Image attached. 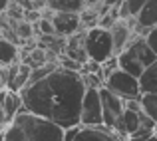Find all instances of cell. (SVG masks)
Segmentation results:
<instances>
[{"mask_svg": "<svg viewBox=\"0 0 157 141\" xmlns=\"http://www.w3.org/2000/svg\"><path fill=\"white\" fill-rule=\"evenodd\" d=\"M86 86L80 72H68L58 66L44 80L20 92L24 109L60 125L62 129L80 125L82 99Z\"/></svg>", "mask_w": 157, "mask_h": 141, "instance_id": "1", "label": "cell"}, {"mask_svg": "<svg viewBox=\"0 0 157 141\" xmlns=\"http://www.w3.org/2000/svg\"><path fill=\"white\" fill-rule=\"evenodd\" d=\"M2 141H64V129L24 109L6 125Z\"/></svg>", "mask_w": 157, "mask_h": 141, "instance_id": "2", "label": "cell"}, {"mask_svg": "<svg viewBox=\"0 0 157 141\" xmlns=\"http://www.w3.org/2000/svg\"><path fill=\"white\" fill-rule=\"evenodd\" d=\"M115 58H117L119 70L131 74L133 78H139L143 74V70L157 60V56L151 52V48L147 46L143 36H133L131 42L125 46V50L119 52Z\"/></svg>", "mask_w": 157, "mask_h": 141, "instance_id": "3", "label": "cell"}, {"mask_svg": "<svg viewBox=\"0 0 157 141\" xmlns=\"http://www.w3.org/2000/svg\"><path fill=\"white\" fill-rule=\"evenodd\" d=\"M84 50L90 60L98 62V64H104L109 58H113V42H111L109 30L100 28V26L86 30Z\"/></svg>", "mask_w": 157, "mask_h": 141, "instance_id": "4", "label": "cell"}, {"mask_svg": "<svg viewBox=\"0 0 157 141\" xmlns=\"http://www.w3.org/2000/svg\"><path fill=\"white\" fill-rule=\"evenodd\" d=\"M104 86L109 90L111 93H115L117 97H121L123 101L141 97V92H139V80H137V78H133L131 74L119 70V68L115 70L111 76L105 78Z\"/></svg>", "mask_w": 157, "mask_h": 141, "instance_id": "5", "label": "cell"}, {"mask_svg": "<svg viewBox=\"0 0 157 141\" xmlns=\"http://www.w3.org/2000/svg\"><path fill=\"white\" fill-rule=\"evenodd\" d=\"M80 125H84V127L104 125L100 90H96V88H86L84 99H82V109H80Z\"/></svg>", "mask_w": 157, "mask_h": 141, "instance_id": "6", "label": "cell"}, {"mask_svg": "<svg viewBox=\"0 0 157 141\" xmlns=\"http://www.w3.org/2000/svg\"><path fill=\"white\" fill-rule=\"evenodd\" d=\"M100 99H101V117H104V125L107 129H113L115 121L119 119V115L125 109V101L121 97H117L115 93H111L105 86L100 88Z\"/></svg>", "mask_w": 157, "mask_h": 141, "instance_id": "7", "label": "cell"}, {"mask_svg": "<svg viewBox=\"0 0 157 141\" xmlns=\"http://www.w3.org/2000/svg\"><path fill=\"white\" fill-rule=\"evenodd\" d=\"M50 20L56 30V36H60V38H70L72 34L82 30L80 14H76V12H52Z\"/></svg>", "mask_w": 157, "mask_h": 141, "instance_id": "8", "label": "cell"}, {"mask_svg": "<svg viewBox=\"0 0 157 141\" xmlns=\"http://www.w3.org/2000/svg\"><path fill=\"white\" fill-rule=\"evenodd\" d=\"M133 28H135V18L129 20H115V24L109 28L111 42H113V56H117L119 52H123L125 46L133 38Z\"/></svg>", "mask_w": 157, "mask_h": 141, "instance_id": "9", "label": "cell"}, {"mask_svg": "<svg viewBox=\"0 0 157 141\" xmlns=\"http://www.w3.org/2000/svg\"><path fill=\"white\" fill-rule=\"evenodd\" d=\"M0 105H2L6 123H10L20 111H24V103H22V95H20V92L0 90Z\"/></svg>", "mask_w": 157, "mask_h": 141, "instance_id": "10", "label": "cell"}, {"mask_svg": "<svg viewBox=\"0 0 157 141\" xmlns=\"http://www.w3.org/2000/svg\"><path fill=\"white\" fill-rule=\"evenodd\" d=\"M72 141H125L113 133L111 129H107L105 125H96V127H84L78 131V135Z\"/></svg>", "mask_w": 157, "mask_h": 141, "instance_id": "11", "label": "cell"}, {"mask_svg": "<svg viewBox=\"0 0 157 141\" xmlns=\"http://www.w3.org/2000/svg\"><path fill=\"white\" fill-rule=\"evenodd\" d=\"M155 26H157V0H147L143 8L139 10V14L135 16V30H141L145 36L147 30Z\"/></svg>", "mask_w": 157, "mask_h": 141, "instance_id": "12", "label": "cell"}, {"mask_svg": "<svg viewBox=\"0 0 157 141\" xmlns=\"http://www.w3.org/2000/svg\"><path fill=\"white\" fill-rule=\"evenodd\" d=\"M139 80V92L141 93H157V60L143 70Z\"/></svg>", "mask_w": 157, "mask_h": 141, "instance_id": "13", "label": "cell"}, {"mask_svg": "<svg viewBox=\"0 0 157 141\" xmlns=\"http://www.w3.org/2000/svg\"><path fill=\"white\" fill-rule=\"evenodd\" d=\"M20 62V48L8 40L0 38V68H8Z\"/></svg>", "mask_w": 157, "mask_h": 141, "instance_id": "14", "label": "cell"}, {"mask_svg": "<svg viewBox=\"0 0 157 141\" xmlns=\"http://www.w3.org/2000/svg\"><path fill=\"white\" fill-rule=\"evenodd\" d=\"M46 6L52 12H76V14H80L86 8V0H46Z\"/></svg>", "mask_w": 157, "mask_h": 141, "instance_id": "15", "label": "cell"}, {"mask_svg": "<svg viewBox=\"0 0 157 141\" xmlns=\"http://www.w3.org/2000/svg\"><path fill=\"white\" fill-rule=\"evenodd\" d=\"M30 70H32V68H30L28 64H22V62H20L18 72H16L14 80H12L10 84L6 86L8 92H22V90L26 88V84H28V78H30Z\"/></svg>", "mask_w": 157, "mask_h": 141, "instance_id": "16", "label": "cell"}, {"mask_svg": "<svg viewBox=\"0 0 157 141\" xmlns=\"http://www.w3.org/2000/svg\"><path fill=\"white\" fill-rule=\"evenodd\" d=\"M139 103H141L143 113L157 125V93H141Z\"/></svg>", "mask_w": 157, "mask_h": 141, "instance_id": "17", "label": "cell"}, {"mask_svg": "<svg viewBox=\"0 0 157 141\" xmlns=\"http://www.w3.org/2000/svg\"><path fill=\"white\" fill-rule=\"evenodd\" d=\"M56 68H58V62H56V64H54V62H50V64L42 66V68H34V70H30V78H28V84H26V86H32V84H36V82L44 80V78L50 76V74H52Z\"/></svg>", "mask_w": 157, "mask_h": 141, "instance_id": "18", "label": "cell"}, {"mask_svg": "<svg viewBox=\"0 0 157 141\" xmlns=\"http://www.w3.org/2000/svg\"><path fill=\"white\" fill-rule=\"evenodd\" d=\"M14 32L20 38V42H26V40L34 38V26L28 24V22H24V20H18V22L14 20Z\"/></svg>", "mask_w": 157, "mask_h": 141, "instance_id": "19", "label": "cell"}, {"mask_svg": "<svg viewBox=\"0 0 157 141\" xmlns=\"http://www.w3.org/2000/svg\"><path fill=\"white\" fill-rule=\"evenodd\" d=\"M22 20L34 26V24H38L40 20H42V12H40V10H34V8H30V10H24Z\"/></svg>", "mask_w": 157, "mask_h": 141, "instance_id": "20", "label": "cell"}, {"mask_svg": "<svg viewBox=\"0 0 157 141\" xmlns=\"http://www.w3.org/2000/svg\"><path fill=\"white\" fill-rule=\"evenodd\" d=\"M145 38V42H147V46L151 48V52L157 56V26L155 28H151V30H147V34L143 36Z\"/></svg>", "mask_w": 157, "mask_h": 141, "instance_id": "21", "label": "cell"}, {"mask_svg": "<svg viewBox=\"0 0 157 141\" xmlns=\"http://www.w3.org/2000/svg\"><path fill=\"white\" fill-rule=\"evenodd\" d=\"M6 117H4V111H2V105H0V135L4 133V129H6Z\"/></svg>", "mask_w": 157, "mask_h": 141, "instance_id": "22", "label": "cell"}, {"mask_svg": "<svg viewBox=\"0 0 157 141\" xmlns=\"http://www.w3.org/2000/svg\"><path fill=\"white\" fill-rule=\"evenodd\" d=\"M8 6H10V0H0V14H4L8 10Z\"/></svg>", "mask_w": 157, "mask_h": 141, "instance_id": "23", "label": "cell"}, {"mask_svg": "<svg viewBox=\"0 0 157 141\" xmlns=\"http://www.w3.org/2000/svg\"><path fill=\"white\" fill-rule=\"evenodd\" d=\"M104 0H86V6H98V4H101Z\"/></svg>", "mask_w": 157, "mask_h": 141, "instance_id": "24", "label": "cell"}, {"mask_svg": "<svg viewBox=\"0 0 157 141\" xmlns=\"http://www.w3.org/2000/svg\"><path fill=\"white\" fill-rule=\"evenodd\" d=\"M145 141H157V137H155V135H151V137H149V139H145Z\"/></svg>", "mask_w": 157, "mask_h": 141, "instance_id": "25", "label": "cell"}, {"mask_svg": "<svg viewBox=\"0 0 157 141\" xmlns=\"http://www.w3.org/2000/svg\"><path fill=\"white\" fill-rule=\"evenodd\" d=\"M153 135H155V137H157V125L153 127Z\"/></svg>", "mask_w": 157, "mask_h": 141, "instance_id": "26", "label": "cell"}]
</instances>
